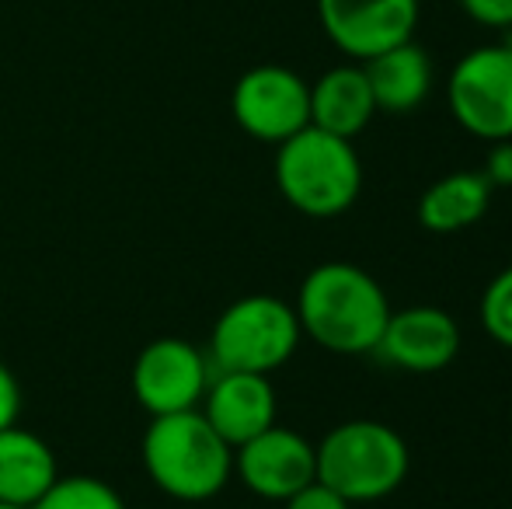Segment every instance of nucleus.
Returning <instances> with one entry per match:
<instances>
[{
	"instance_id": "nucleus-18",
	"label": "nucleus",
	"mask_w": 512,
	"mask_h": 509,
	"mask_svg": "<svg viewBox=\"0 0 512 509\" xmlns=\"http://www.w3.org/2000/svg\"><path fill=\"white\" fill-rule=\"evenodd\" d=\"M481 328L499 342L502 349H512V265L502 269L481 293Z\"/></svg>"
},
{
	"instance_id": "nucleus-17",
	"label": "nucleus",
	"mask_w": 512,
	"mask_h": 509,
	"mask_svg": "<svg viewBox=\"0 0 512 509\" xmlns=\"http://www.w3.org/2000/svg\"><path fill=\"white\" fill-rule=\"evenodd\" d=\"M32 509H126L122 496L102 478L67 475L56 478Z\"/></svg>"
},
{
	"instance_id": "nucleus-22",
	"label": "nucleus",
	"mask_w": 512,
	"mask_h": 509,
	"mask_svg": "<svg viewBox=\"0 0 512 509\" xmlns=\"http://www.w3.org/2000/svg\"><path fill=\"white\" fill-rule=\"evenodd\" d=\"M21 415V387L7 363H0V429L14 426Z\"/></svg>"
},
{
	"instance_id": "nucleus-15",
	"label": "nucleus",
	"mask_w": 512,
	"mask_h": 509,
	"mask_svg": "<svg viewBox=\"0 0 512 509\" xmlns=\"http://www.w3.org/2000/svg\"><path fill=\"white\" fill-rule=\"evenodd\" d=\"M56 478V457L42 436L18 422L0 429V503L32 509Z\"/></svg>"
},
{
	"instance_id": "nucleus-5",
	"label": "nucleus",
	"mask_w": 512,
	"mask_h": 509,
	"mask_svg": "<svg viewBox=\"0 0 512 509\" xmlns=\"http://www.w3.org/2000/svg\"><path fill=\"white\" fill-rule=\"evenodd\" d=\"M300 321L293 304L269 293H251L227 307L209 332V363L213 370L237 374H272L297 353Z\"/></svg>"
},
{
	"instance_id": "nucleus-23",
	"label": "nucleus",
	"mask_w": 512,
	"mask_h": 509,
	"mask_svg": "<svg viewBox=\"0 0 512 509\" xmlns=\"http://www.w3.org/2000/svg\"><path fill=\"white\" fill-rule=\"evenodd\" d=\"M0 509H25V506H14V503H0Z\"/></svg>"
},
{
	"instance_id": "nucleus-14",
	"label": "nucleus",
	"mask_w": 512,
	"mask_h": 509,
	"mask_svg": "<svg viewBox=\"0 0 512 509\" xmlns=\"http://www.w3.org/2000/svg\"><path fill=\"white\" fill-rule=\"evenodd\" d=\"M366 81H370L377 112L405 116L415 112L432 91V60L415 39L391 46L363 63Z\"/></svg>"
},
{
	"instance_id": "nucleus-8",
	"label": "nucleus",
	"mask_w": 512,
	"mask_h": 509,
	"mask_svg": "<svg viewBox=\"0 0 512 509\" xmlns=\"http://www.w3.org/2000/svg\"><path fill=\"white\" fill-rule=\"evenodd\" d=\"M213 381V363L189 339H154L140 349L133 363V398L150 415H171L199 408L206 387Z\"/></svg>"
},
{
	"instance_id": "nucleus-2",
	"label": "nucleus",
	"mask_w": 512,
	"mask_h": 509,
	"mask_svg": "<svg viewBox=\"0 0 512 509\" xmlns=\"http://www.w3.org/2000/svg\"><path fill=\"white\" fill-rule=\"evenodd\" d=\"M143 468L164 496L206 503L234 475V447L206 422L199 408L154 415L143 433Z\"/></svg>"
},
{
	"instance_id": "nucleus-24",
	"label": "nucleus",
	"mask_w": 512,
	"mask_h": 509,
	"mask_svg": "<svg viewBox=\"0 0 512 509\" xmlns=\"http://www.w3.org/2000/svg\"><path fill=\"white\" fill-rule=\"evenodd\" d=\"M506 46L512 49V28H509V35H506Z\"/></svg>"
},
{
	"instance_id": "nucleus-19",
	"label": "nucleus",
	"mask_w": 512,
	"mask_h": 509,
	"mask_svg": "<svg viewBox=\"0 0 512 509\" xmlns=\"http://www.w3.org/2000/svg\"><path fill=\"white\" fill-rule=\"evenodd\" d=\"M457 4L481 28H502V32L512 28V0H457Z\"/></svg>"
},
{
	"instance_id": "nucleus-13",
	"label": "nucleus",
	"mask_w": 512,
	"mask_h": 509,
	"mask_svg": "<svg viewBox=\"0 0 512 509\" xmlns=\"http://www.w3.org/2000/svg\"><path fill=\"white\" fill-rule=\"evenodd\" d=\"M373 116H377V102H373L363 63L331 67L310 84V126L352 140L373 123Z\"/></svg>"
},
{
	"instance_id": "nucleus-12",
	"label": "nucleus",
	"mask_w": 512,
	"mask_h": 509,
	"mask_svg": "<svg viewBox=\"0 0 512 509\" xmlns=\"http://www.w3.org/2000/svg\"><path fill=\"white\" fill-rule=\"evenodd\" d=\"M199 412L237 450L251 436L276 426V387H272L269 374L216 370L203 401H199Z\"/></svg>"
},
{
	"instance_id": "nucleus-10",
	"label": "nucleus",
	"mask_w": 512,
	"mask_h": 509,
	"mask_svg": "<svg viewBox=\"0 0 512 509\" xmlns=\"http://www.w3.org/2000/svg\"><path fill=\"white\" fill-rule=\"evenodd\" d=\"M234 471L255 496L286 503L317 478L314 443L304 440L297 429L269 426L234 450Z\"/></svg>"
},
{
	"instance_id": "nucleus-16",
	"label": "nucleus",
	"mask_w": 512,
	"mask_h": 509,
	"mask_svg": "<svg viewBox=\"0 0 512 509\" xmlns=\"http://www.w3.org/2000/svg\"><path fill=\"white\" fill-rule=\"evenodd\" d=\"M492 185L481 171H453L432 182L418 199V224L432 234H457L478 224L492 203Z\"/></svg>"
},
{
	"instance_id": "nucleus-7",
	"label": "nucleus",
	"mask_w": 512,
	"mask_h": 509,
	"mask_svg": "<svg viewBox=\"0 0 512 509\" xmlns=\"http://www.w3.org/2000/svg\"><path fill=\"white\" fill-rule=\"evenodd\" d=\"M237 126L262 143H283L310 126V84L297 70L262 63L237 77L230 95Z\"/></svg>"
},
{
	"instance_id": "nucleus-3",
	"label": "nucleus",
	"mask_w": 512,
	"mask_h": 509,
	"mask_svg": "<svg viewBox=\"0 0 512 509\" xmlns=\"http://www.w3.org/2000/svg\"><path fill=\"white\" fill-rule=\"evenodd\" d=\"M276 185L286 203L304 217H342L363 192V161L352 140L304 126L279 143Z\"/></svg>"
},
{
	"instance_id": "nucleus-1",
	"label": "nucleus",
	"mask_w": 512,
	"mask_h": 509,
	"mask_svg": "<svg viewBox=\"0 0 512 509\" xmlns=\"http://www.w3.org/2000/svg\"><path fill=\"white\" fill-rule=\"evenodd\" d=\"M300 332L338 356L373 353L391 318L384 286L352 262H321L304 276L297 293Z\"/></svg>"
},
{
	"instance_id": "nucleus-21",
	"label": "nucleus",
	"mask_w": 512,
	"mask_h": 509,
	"mask_svg": "<svg viewBox=\"0 0 512 509\" xmlns=\"http://www.w3.org/2000/svg\"><path fill=\"white\" fill-rule=\"evenodd\" d=\"M481 175L488 178L492 189H512V140H495L492 143Z\"/></svg>"
},
{
	"instance_id": "nucleus-20",
	"label": "nucleus",
	"mask_w": 512,
	"mask_h": 509,
	"mask_svg": "<svg viewBox=\"0 0 512 509\" xmlns=\"http://www.w3.org/2000/svg\"><path fill=\"white\" fill-rule=\"evenodd\" d=\"M286 509H352V503L345 496H338L335 489H328V485H321L314 478V482L304 485L297 496L286 499Z\"/></svg>"
},
{
	"instance_id": "nucleus-4",
	"label": "nucleus",
	"mask_w": 512,
	"mask_h": 509,
	"mask_svg": "<svg viewBox=\"0 0 512 509\" xmlns=\"http://www.w3.org/2000/svg\"><path fill=\"white\" fill-rule=\"evenodd\" d=\"M317 454V482L335 489L352 506L377 503L405 485L411 454L398 429L377 419H352L335 426Z\"/></svg>"
},
{
	"instance_id": "nucleus-11",
	"label": "nucleus",
	"mask_w": 512,
	"mask_h": 509,
	"mask_svg": "<svg viewBox=\"0 0 512 509\" xmlns=\"http://www.w3.org/2000/svg\"><path fill=\"white\" fill-rule=\"evenodd\" d=\"M373 353L408 374H439L457 360L460 328L443 307L418 304L405 307V311H391Z\"/></svg>"
},
{
	"instance_id": "nucleus-6",
	"label": "nucleus",
	"mask_w": 512,
	"mask_h": 509,
	"mask_svg": "<svg viewBox=\"0 0 512 509\" xmlns=\"http://www.w3.org/2000/svg\"><path fill=\"white\" fill-rule=\"evenodd\" d=\"M446 105L464 133L485 143L512 140V49L506 42L478 46L453 63Z\"/></svg>"
},
{
	"instance_id": "nucleus-9",
	"label": "nucleus",
	"mask_w": 512,
	"mask_h": 509,
	"mask_svg": "<svg viewBox=\"0 0 512 509\" xmlns=\"http://www.w3.org/2000/svg\"><path fill=\"white\" fill-rule=\"evenodd\" d=\"M317 21L338 53L366 63L415 35L418 0H317Z\"/></svg>"
}]
</instances>
